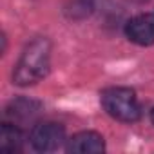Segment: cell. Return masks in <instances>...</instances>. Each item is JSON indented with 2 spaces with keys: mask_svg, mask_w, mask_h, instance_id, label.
<instances>
[{
  "mask_svg": "<svg viewBox=\"0 0 154 154\" xmlns=\"http://www.w3.org/2000/svg\"><path fill=\"white\" fill-rule=\"evenodd\" d=\"M49 60H51V44L47 38H36L33 40L22 53L15 72L13 82L20 87L33 85L40 82L49 71Z\"/></svg>",
  "mask_w": 154,
  "mask_h": 154,
  "instance_id": "1",
  "label": "cell"
},
{
  "mask_svg": "<svg viewBox=\"0 0 154 154\" xmlns=\"http://www.w3.org/2000/svg\"><path fill=\"white\" fill-rule=\"evenodd\" d=\"M102 105L109 116L120 122H136L141 116V107L132 89L109 87L102 93Z\"/></svg>",
  "mask_w": 154,
  "mask_h": 154,
  "instance_id": "2",
  "label": "cell"
},
{
  "mask_svg": "<svg viewBox=\"0 0 154 154\" xmlns=\"http://www.w3.org/2000/svg\"><path fill=\"white\" fill-rule=\"evenodd\" d=\"M29 140H31L33 149L40 152H51L62 147V143L65 141V129L60 123L44 122V123H38L31 131Z\"/></svg>",
  "mask_w": 154,
  "mask_h": 154,
  "instance_id": "3",
  "label": "cell"
},
{
  "mask_svg": "<svg viewBox=\"0 0 154 154\" xmlns=\"http://www.w3.org/2000/svg\"><path fill=\"white\" fill-rule=\"evenodd\" d=\"M125 35L132 44L152 45L154 44V15H138L125 26Z\"/></svg>",
  "mask_w": 154,
  "mask_h": 154,
  "instance_id": "4",
  "label": "cell"
},
{
  "mask_svg": "<svg viewBox=\"0 0 154 154\" xmlns=\"http://www.w3.org/2000/svg\"><path fill=\"white\" fill-rule=\"evenodd\" d=\"M67 150L76 154H96L105 150V141L102 134L93 131H84L67 140Z\"/></svg>",
  "mask_w": 154,
  "mask_h": 154,
  "instance_id": "5",
  "label": "cell"
},
{
  "mask_svg": "<svg viewBox=\"0 0 154 154\" xmlns=\"http://www.w3.org/2000/svg\"><path fill=\"white\" fill-rule=\"evenodd\" d=\"M22 143H24L22 131L13 123H2V127H0V149L15 152L22 149Z\"/></svg>",
  "mask_w": 154,
  "mask_h": 154,
  "instance_id": "6",
  "label": "cell"
},
{
  "mask_svg": "<svg viewBox=\"0 0 154 154\" xmlns=\"http://www.w3.org/2000/svg\"><path fill=\"white\" fill-rule=\"evenodd\" d=\"M33 107H38V105L33 103V102H27V100H18V102L13 103L11 109H8V114L13 116V118H20V116L22 118H27V116H31L35 112Z\"/></svg>",
  "mask_w": 154,
  "mask_h": 154,
  "instance_id": "7",
  "label": "cell"
},
{
  "mask_svg": "<svg viewBox=\"0 0 154 154\" xmlns=\"http://www.w3.org/2000/svg\"><path fill=\"white\" fill-rule=\"evenodd\" d=\"M84 2H87L89 6H94V4H100V2H103V0H84Z\"/></svg>",
  "mask_w": 154,
  "mask_h": 154,
  "instance_id": "8",
  "label": "cell"
},
{
  "mask_svg": "<svg viewBox=\"0 0 154 154\" xmlns=\"http://www.w3.org/2000/svg\"><path fill=\"white\" fill-rule=\"evenodd\" d=\"M150 120H152V123H154V109H152V112H150Z\"/></svg>",
  "mask_w": 154,
  "mask_h": 154,
  "instance_id": "9",
  "label": "cell"
}]
</instances>
